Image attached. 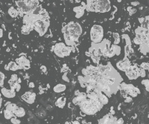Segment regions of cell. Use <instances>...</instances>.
Masks as SVG:
<instances>
[{
    "label": "cell",
    "instance_id": "cell-11",
    "mask_svg": "<svg viewBox=\"0 0 149 124\" xmlns=\"http://www.w3.org/2000/svg\"><path fill=\"white\" fill-rule=\"evenodd\" d=\"M1 94L6 98H13L16 96V91L11 89H7L6 88H2L1 89Z\"/></svg>",
    "mask_w": 149,
    "mask_h": 124
},
{
    "label": "cell",
    "instance_id": "cell-9",
    "mask_svg": "<svg viewBox=\"0 0 149 124\" xmlns=\"http://www.w3.org/2000/svg\"><path fill=\"white\" fill-rule=\"evenodd\" d=\"M22 99L29 104H33L35 102L36 94L32 91H26L22 96Z\"/></svg>",
    "mask_w": 149,
    "mask_h": 124
},
{
    "label": "cell",
    "instance_id": "cell-20",
    "mask_svg": "<svg viewBox=\"0 0 149 124\" xmlns=\"http://www.w3.org/2000/svg\"><path fill=\"white\" fill-rule=\"evenodd\" d=\"M113 37L115 40V44H119L120 42V36L118 33H114Z\"/></svg>",
    "mask_w": 149,
    "mask_h": 124
},
{
    "label": "cell",
    "instance_id": "cell-31",
    "mask_svg": "<svg viewBox=\"0 0 149 124\" xmlns=\"http://www.w3.org/2000/svg\"><path fill=\"white\" fill-rule=\"evenodd\" d=\"M2 36H3V31L2 28H0V37H2Z\"/></svg>",
    "mask_w": 149,
    "mask_h": 124
},
{
    "label": "cell",
    "instance_id": "cell-27",
    "mask_svg": "<svg viewBox=\"0 0 149 124\" xmlns=\"http://www.w3.org/2000/svg\"><path fill=\"white\" fill-rule=\"evenodd\" d=\"M131 101H132L131 97H127L125 98V103H130V102H131Z\"/></svg>",
    "mask_w": 149,
    "mask_h": 124
},
{
    "label": "cell",
    "instance_id": "cell-3",
    "mask_svg": "<svg viewBox=\"0 0 149 124\" xmlns=\"http://www.w3.org/2000/svg\"><path fill=\"white\" fill-rule=\"evenodd\" d=\"M79 106H80L81 110L85 115H92L101 110L103 104L100 102L99 100L86 99L85 100H84Z\"/></svg>",
    "mask_w": 149,
    "mask_h": 124
},
{
    "label": "cell",
    "instance_id": "cell-21",
    "mask_svg": "<svg viewBox=\"0 0 149 124\" xmlns=\"http://www.w3.org/2000/svg\"><path fill=\"white\" fill-rule=\"evenodd\" d=\"M142 84L145 85L146 91H149V80H143L142 81Z\"/></svg>",
    "mask_w": 149,
    "mask_h": 124
},
{
    "label": "cell",
    "instance_id": "cell-14",
    "mask_svg": "<svg viewBox=\"0 0 149 124\" xmlns=\"http://www.w3.org/2000/svg\"><path fill=\"white\" fill-rule=\"evenodd\" d=\"M66 89V85L65 84H61V83L57 84V85H55V87L53 88V91H54L55 93H61V92H64Z\"/></svg>",
    "mask_w": 149,
    "mask_h": 124
},
{
    "label": "cell",
    "instance_id": "cell-28",
    "mask_svg": "<svg viewBox=\"0 0 149 124\" xmlns=\"http://www.w3.org/2000/svg\"><path fill=\"white\" fill-rule=\"evenodd\" d=\"M131 5H133V6H136V5H139V2H131Z\"/></svg>",
    "mask_w": 149,
    "mask_h": 124
},
{
    "label": "cell",
    "instance_id": "cell-22",
    "mask_svg": "<svg viewBox=\"0 0 149 124\" xmlns=\"http://www.w3.org/2000/svg\"><path fill=\"white\" fill-rule=\"evenodd\" d=\"M11 122L13 124H20L21 123V120H19L16 117H13L11 119Z\"/></svg>",
    "mask_w": 149,
    "mask_h": 124
},
{
    "label": "cell",
    "instance_id": "cell-32",
    "mask_svg": "<svg viewBox=\"0 0 149 124\" xmlns=\"http://www.w3.org/2000/svg\"><path fill=\"white\" fill-rule=\"evenodd\" d=\"M73 124H81L77 120H75V121H73Z\"/></svg>",
    "mask_w": 149,
    "mask_h": 124
},
{
    "label": "cell",
    "instance_id": "cell-1",
    "mask_svg": "<svg viewBox=\"0 0 149 124\" xmlns=\"http://www.w3.org/2000/svg\"><path fill=\"white\" fill-rule=\"evenodd\" d=\"M62 32L67 45H72L78 41V38L82 34V27L78 22H70L63 28Z\"/></svg>",
    "mask_w": 149,
    "mask_h": 124
},
{
    "label": "cell",
    "instance_id": "cell-25",
    "mask_svg": "<svg viewBox=\"0 0 149 124\" xmlns=\"http://www.w3.org/2000/svg\"><path fill=\"white\" fill-rule=\"evenodd\" d=\"M124 123V120L122 118H119V119H117L116 122L115 124H123Z\"/></svg>",
    "mask_w": 149,
    "mask_h": 124
},
{
    "label": "cell",
    "instance_id": "cell-10",
    "mask_svg": "<svg viewBox=\"0 0 149 124\" xmlns=\"http://www.w3.org/2000/svg\"><path fill=\"white\" fill-rule=\"evenodd\" d=\"M117 68L123 71H126L131 65H130V62L128 60H125L123 61H119L116 64Z\"/></svg>",
    "mask_w": 149,
    "mask_h": 124
},
{
    "label": "cell",
    "instance_id": "cell-2",
    "mask_svg": "<svg viewBox=\"0 0 149 124\" xmlns=\"http://www.w3.org/2000/svg\"><path fill=\"white\" fill-rule=\"evenodd\" d=\"M86 8L88 11L107 13L110 11V0H87Z\"/></svg>",
    "mask_w": 149,
    "mask_h": 124
},
{
    "label": "cell",
    "instance_id": "cell-29",
    "mask_svg": "<svg viewBox=\"0 0 149 124\" xmlns=\"http://www.w3.org/2000/svg\"><path fill=\"white\" fill-rule=\"evenodd\" d=\"M34 86H35V85H34V83L31 82V83H29V88H34Z\"/></svg>",
    "mask_w": 149,
    "mask_h": 124
},
{
    "label": "cell",
    "instance_id": "cell-13",
    "mask_svg": "<svg viewBox=\"0 0 149 124\" xmlns=\"http://www.w3.org/2000/svg\"><path fill=\"white\" fill-rule=\"evenodd\" d=\"M66 97H59L57 100V101L55 102V106L60 108V109H63L64 108L65 105H66Z\"/></svg>",
    "mask_w": 149,
    "mask_h": 124
},
{
    "label": "cell",
    "instance_id": "cell-23",
    "mask_svg": "<svg viewBox=\"0 0 149 124\" xmlns=\"http://www.w3.org/2000/svg\"><path fill=\"white\" fill-rule=\"evenodd\" d=\"M5 74L0 71V86H2L4 83V80H5Z\"/></svg>",
    "mask_w": 149,
    "mask_h": 124
},
{
    "label": "cell",
    "instance_id": "cell-12",
    "mask_svg": "<svg viewBox=\"0 0 149 124\" xmlns=\"http://www.w3.org/2000/svg\"><path fill=\"white\" fill-rule=\"evenodd\" d=\"M5 69L6 70H10V71H17L18 69H20V66L17 65V63L16 62H10L7 65L5 66Z\"/></svg>",
    "mask_w": 149,
    "mask_h": 124
},
{
    "label": "cell",
    "instance_id": "cell-7",
    "mask_svg": "<svg viewBox=\"0 0 149 124\" xmlns=\"http://www.w3.org/2000/svg\"><path fill=\"white\" fill-rule=\"evenodd\" d=\"M125 74L128 77L129 80H135L139 77V69H137V67L136 65L130 66L125 71Z\"/></svg>",
    "mask_w": 149,
    "mask_h": 124
},
{
    "label": "cell",
    "instance_id": "cell-26",
    "mask_svg": "<svg viewBox=\"0 0 149 124\" xmlns=\"http://www.w3.org/2000/svg\"><path fill=\"white\" fill-rule=\"evenodd\" d=\"M40 70L43 71V73H47V69H46V67L45 65H42L40 67Z\"/></svg>",
    "mask_w": 149,
    "mask_h": 124
},
{
    "label": "cell",
    "instance_id": "cell-30",
    "mask_svg": "<svg viewBox=\"0 0 149 124\" xmlns=\"http://www.w3.org/2000/svg\"><path fill=\"white\" fill-rule=\"evenodd\" d=\"M2 94H0V109L2 106Z\"/></svg>",
    "mask_w": 149,
    "mask_h": 124
},
{
    "label": "cell",
    "instance_id": "cell-15",
    "mask_svg": "<svg viewBox=\"0 0 149 124\" xmlns=\"http://www.w3.org/2000/svg\"><path fill=\"white\" fill-rule=\"evenodd\" d=\"M14 117H22L25 115V111L22 107H18L14 112Z\"/></svg>",
    "mask_w": 149,
    "mask_h": 124
},
{
    "label": "cell",
    "instance_id": "cell-8",
    "mask_svg": "<svg viewBox=\"0 0 149 124\" xmlns=\"http://www.w3.org/2000/svg\"><path fill=\"white\" fill-rule=\"evenodd\" d=\"M16 62L17 63V65L20 66V69H25V70H27L30 68V61L29 60L22 56H20L19 58H17L16 60Z\"/></svg>",
    "mask_w": 149,
    "mask_h": 124
},
{
    "label": "cell",
    "instance_id": "cell-18",
    "mask_svg": "<svg viewBox=\"0 0 149 124\" xmlns=\"http://www.w3.org/2000/svg\"><path fill=\"white\" fill-rule=\"evenodd\" d=\"M17 108H18V107H17V106H16V104L9 103V104L6 106V109H7V110L10 111H11V112L14 113Z\"/></svg>",
    "mask_w": 149,
    "mask_h": 124
},
{
    "label": "cell",
    "instance_id": "cell-24",
    "mask_svg": "<svg viewBox=\"0 0 149 124\" xmlns=\"http://www.w3.org/2000/svg\"><path fill=\"white\" fill-rule=\"evenodd\" d=\"M128 13H129L130 15H133V14H135V13L136 12V9H134L132 7H128Z\"/></svg>",
    "mask_w": 149,
    "mask_h": 124
},
{
    "label": "cell",
    "instance_id": "cell-5",
    "mask_svg": "<svg viewBox=\"0 0 149 124\" xmlns=\"http://www.w3.org/2000/svg\"><path fill=\"white\" fill-rule=\"evenodd\" d=\"M104 38V29L99 25H94L90 30V40L93 43H101Z\"/></svg>",
    "mask_w": 149,
    "mask_h": 124
},
{
    "label": "cell",
    "instance_id": "cell-34",
    "mask_svg": "<svg viewBox=\"0 0 149 124\" xmlns=\"http://www.w3.org/2000/svg\"><path fill=\"white\" fill-rule=\"evenodd\" d=\"M148 117H149V115H148Z\"/></svg>",
    "mask_w": 149,
    "mask_h": 124
},
{
    "label": "cell",
    "instance_id": "cell-17",
    "mask_svg": "<svg viewBox=\"0 0 149 124\" xmlns=\"http://www.w3.org/2000/svg\"><path fill=\"white\" fill-rule=\"evenodd\" d=\"M8 14L11 17L15 18V17H17L20 15V11L18 10L15 9L14 7H11L8 10Z\"/></svg>",
    "mask_w": 149,
    "mask_h": 124
},
{
    "label": "cell",
    "instance_id": "cell-6",
    "mask_svg": "<svg viewBox=\"0 0 149 124\" xmlns=\"http://www.w3.org/2000/svg\"><path fill=\"white\" fill-rule=\"evenodd\" d=\"M72 50L70 46L66 45L63 42H58L54 48V52L59 57H65L71 54Z\"/></svg>",
    "mask_w": 149,
    "mask_h": 124
},
{
    "label": "cell",
    "instance_id": "cell-33",
    "mask_svg": "<svg viewBox=\"0 0 149 124\" xmlns=\"http://www.w3.org/2000/svg\"><path fill=\"white\" fill-rule=\"evenodd\" d=\"M36 1H38V2H40V1H43V0H36Z\"/></svg>",
    "mask_w": 149,
    "mask_h": 124
},
{
    "label": "cell",
    "instance_id": "cell-16",
    "mask_svg": "<svg viewBox=\"0 0 149 124\" xmlns=\"http://www.w3.org/2000/svg\"><path fill=\"white\" fill-rule=\"evenodd\" d=\"M98 94V97H99V101L103 104V105H106V104L108 103V97L105 94H103L101 92V93H99L97 94Z\"/></svg>",
    "mask_w": 149,
    "mask_h": 124
},
{
    "label": "cell",
    "instance_id": "cell-4",
    "mask_svg": "<svg viewBox=\"0 0 149 124\" xmlns=\"http://www.w3.org/2000/svg\"><path fill=\"white\" fill-rule=\"evenodd\" d=\"M15 3L19 8L20 14L25 15L32 13L36 7L40 5V2L36 0H18Z\"/></svg>",
    "mask_w": 149,
    "mask_h": 124
},
{
    "label": "cell",
    "instance_id": "cell-19",
    "mask_svg": "<svg viewBox=\"0 0 149 124\" xmlns=\"http://www.w3.org/2000/svg\"><path fill=\"white\" fill-rule=\"evenodd\" d=\"M4 117H5V119H7V120H11L12 117H14V115L13 112H11V111H10L5 109V110L4 111Z\"/></svg>",
    "mask_w": 149,
    "mask_h": 124
}]
</instances>
